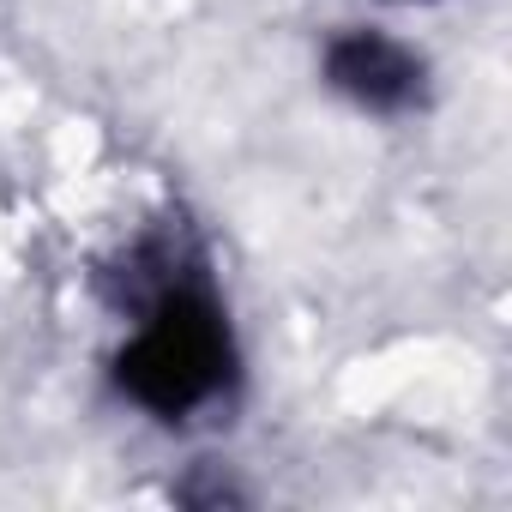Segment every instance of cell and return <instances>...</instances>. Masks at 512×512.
Returning a JSON list of instances; mask_svg holds the SVG:
<instances>
[{
    "label": "cell",
    "instance_id": "cell-1",
    "mask_svg": "<svg viewBox=\"0 0 512 512\" xmlns=\"http://www.w3.org/2000/svg\"><path fill=\"white\" fill-rule=\"evenodd\" d=\"M223 368H229L223 320L193 290H163L121 356L127 392L163 416H187L193 404H205L223 386Z\"/></svg>",
    "mask_w": 512,
    "mask_h": 512
},
{
    "label": "cell",
    "instance_id": "cell-2",
    "mask_svg": "<svg viewBox=\"0 0 512 512\" xmlns=\"http://www.w3.org/2000/svg\"><path fill=\"white\" fill-rule=\"evenodd\" d=\"M416 79L422 67L410 61V49H398L392 37H374V31H356L344 43H332V85L350 91L356 103L368 109H398L416 97Z\"/></svg>",
    "mask_w": 512,
    "mask_h": 512
}]
</instances>
